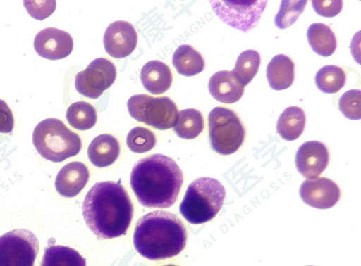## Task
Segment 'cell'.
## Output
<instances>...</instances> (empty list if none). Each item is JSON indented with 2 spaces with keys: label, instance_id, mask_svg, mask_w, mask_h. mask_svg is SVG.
<instances>
[{
  "label": "cell",
  "instance_id": "cell-16",
  "mask_svg": "<svg viewBox=\"0 0 361 266\" xmlns=\"http://www.w3.org/2000/svg\"><path fill=\"white\" fill-rule=\"evenodd\" d=\"M90 179V172L85 163L71 162L60 170L56 178V191L61 196L72 198L82 192Z\"/></svg>",
  "mask_w": 361,
  "mask_h": 266
},
{
  "label": "cell",
  "instance_id": "cell-29",
  "mask_svg": "<svg viewBox=\"0 0 361 266\" xmlns=\"http://www.w3.org/2000/svg\"><path fill=\"white\" fill-rule=\"evenodd\" d=\"M307 6L306 0L302 1H290L283 0L281 8L275 18L276 27L286 29L290 27L301 16Z\"/></svg>",
  "mask_w": 361,
  "mask_h": 266
},
{
  "label": "cell",
  "instance_id": "cell-9",
  "mask_svg": "<svg viewBox=\"0 0 361 266\" xmlns=\"http://www.w3.org/2000/svg\"><path fill=\"white\" fill-rule=\"evenodd\" d=\"M212 9L226 25L248 32L256 27L267 1H211Z\"/></svg>",
  "mask_w": 361,
  "mask_h": 266
},
{
  "label": "cell",
  "instance_id": "cell-4",
  "mask_svg": "<svg viewBox=\"0 0 361 266\" xmlns=\"http://www.w3.org/2000/svg\"><path fill=\"white\" fill-rule=\"evenodd\" d=\"M226 191L221 182L211 177L193 181L186 190L180 211L192 225L210 222L221 210Z\"/></svg>",
  "mask_w": 361,
  "mask_h": 266
},
{
  "label": "cell",
  "instance_id": "cell-3",
  "mask_svg": "<svg viewBox=\"0 0 361 266\" xmlns=\"http://www.w3.org/2000/svg\"><path fill=\"white\" fill-rule=\"evenodd\" d=\"M188 232L178 216L166 211L143 215L136 223L134 245L147 260L158 261L178 255L185 248Z\"/></svg>",
  "mask_w": 361,
  "mask_h": 266
},
{
  "label": "cell",
  "instance_id": "cell-1",
  "mask_svg": "<svg viewBox=\"0 0 361 266\" xmlns=\"http://www.w3.org/2000/svg\"><path fill=\"white\" fill-rule=\"evenodd\" d=\"M82 215L87 226L100 239L127 234L134 216V205L120 182H101L85 196Z\"/></svg>",
  "mask_w": 361,
  "mask_h": 266
},
{
  "label": "cell",
  "instance_id": "cell-22",
  "mask_svg": "<svg viewBox=\"0 0 361 266\" xmlns=\"http://www.w3.org/2000/svg\"><path fill=\"white\" fill-rule=\"evenodd\" d=\"M307 37L310 47L317 54L328 57L336 51V37L331 28L323 23L311 25L307 29Z\"/></svg>",
  "mask_w": 361,
  "mask_h": 266
},
{
  "label": "cell",
  "instance_id": "cell-32",
  "mask_svg": "<svg viewBox=\"0 0 361 266\" xmlns=\"http://www.w3.org/2000/svg\"><path fill=\"white\" fill-rule=\"evenodd\" d=\"M312 6L315 13L324 18H334L337 16L343 7L341 0H331V1H319L314 0Z\"/></svg>",
  "mask_w": 361,
  "mask_h": 266
},
{
  "label": "cell",
  "instance_id": "cell-11",
  "mask_svg": "<svg viewBox=\"0 0 361 266\" xmlns=\"http://www.w3.org/2000/svg\"><path fill=\"white\" fill-rule=\"evenodd\" d=\"M106 52L114 58H125L134 52L138 44V34L134 25L126 21H116L108 26L104 33Z\"/></svg>",
  "mask_w": 361,
  "mask_h": 266
},
{
  "label": "cell",
  "instance_id": "cell-26",
  "mask_svg": "<svg viewBox=\"0 0 361 266\" xmlns=\"http://www.w3.org/2000/svg\"><path fill=\"white\" fill-rule=\"evenodd\" d=\"M347 76L341 68L334 65L324 66L315 75V84L325 94H336L343 89Z\"/></svg>",
  "mask_w": 361,
  "mask_h": 266
},
{
  "label": "cell",
  "instance_id": "cell-33",
  "mask_svg": "<svg viewBox=\"0 0 361 266\" xmlns=\"http://www.w3.org/2000/svg\"><path fill=\"white\" fill-rule=\"evenodd\" d=\"M14 128L13 113L5 101L0 100V133H11Z\"/></svg>",
  "mask_w": 361,
  "mask_h": 266
},
{
  "label": "cell",
  "instance_id": "cell-8",
  "mask_svg": "<svg viewBox=\"0 0 361 266\" xmlns=\"http://www.w3.org/2000/svg\"><path fill=\"white\" fill-rule=\"evenodd\" d=\"M39 241L27 229H14L0 236V266H34Z\"/></svg>",
  "mask_w": 361,
  "mask_h": 266
},
{
  "label": "cell",
  "instance_id": "cell-34",
  "mask_svg": "<svg viewBox=\"0 0 361 266\" xmlns=\"http://www.w3.org/2000/svg\"><path fill=\"white\" fill-rule=\"evenodd\" d=\"M163 266H177V265H163Z\"/></svg>",
  "mask_w": 361,
  "mask_h": 266
},
{
  "label": "cell",
  "instance_id": "cell-21",
  "mask_svg": "<svg viewBox=\"0 0 361 266\" xmlns=\"http://www.w3.org/2000/svg\"><path fill=\"white\" fill-rule=\"evenodd\" d=\"M173 65L178 74L195 76L204 70V60L199 51L191 46L184 44L178 47L173 56Z\"/></svg>",
  "mask_w": 361,
  "mask_h": 266
},
{
  "label": "cell",
  "instance_id": "cell-5",
  "mask_svg": "<svg viewBox=\"0 0 361 266\" xmlns=\"http://www.w3.org/2000/svg\"><path fill=\"white\" fill-rule=\"evenodd\" d=\"M32 141L42 157L53 163L75 157L82 148V140L78 133L70 130L58 119H47L37 124Z\"/></svg>",
  "mask_w": 361,
  "mask_h": 266
},
{
  "label": "cell",
  "instance_id": "cell-30",
  "mask_svg": "<svg viewBox=\"0 0 361 266\" xmlns=\"http://www.w3.org/2000/svg\"><path fill=\"white\" fill-rule=\"evenodd\" d=\"M361 91L352 89L341 95L339 100V110L345 118L359 120L361 118Z\"/></svg>",
  "mask_w": 361,
  "mask_h": 266
},
{
  "label": "cell",
  "instance_id": "cell-12",
  "mask_svg": "<svg viewBox=\"0 0 361 266\" xmlns=\"http://www.w3.org/2000/svg\"><path fill=\"white\" fill-rule=\"evenodd\" d=\"M341 189L336 182L326 177H317L302 182L300 196L305 204L318 209L336 206L341 198Z\"/></svg>",
  "mask_w": 361,
  "mask_h": 266
},
{
  "label": "cell",
  "instance_id": "cell-7",
  "mask_svg": "<svg viewBox=\"0 0 361 266\" xmlns=\"http://www.w3.org/2000/svg\"><path fill=\"white\" fill-rule=\"evenodd\" d=\"M128 109L133 119L157 130H169L178 122V108L169 97L136 94L129 98Z\"/></svg>",
  "mask_w": 361,
  "mask_h": 266
},
{
  "label": "cell",
  "instance_id": "cell-18",
  "mask_svg": "<svg viewBox=\"0 0 361 266\" xmlns=\"http://www.w3.org/2000/svg\"><path fill=\"white\" fill-rule=\"evenodd\" d=\"M121 146L119 141L111 134H101L90 143L88 149L89 159L98 168L112 165L119 158Z\"/></svg>",
  "mask_w": 361,
  "mask_h": 266
},
{
  "label": "cell",
  "instance_id": "cell-35",
  "mask_svg": "<svg viewBox=\"0 0 361 266\" xmlns=\"http://www.w3.org/2000/svg\"><path fill=\"white\" fill-rule=\"evenodd\" d=\"M309 266H312V265H309Z\"/></svg>",
  "mask_w": 361,
  "mask_h": 266
},
{
  "label": "cell",
  "instance_id": "cell-27",
  "mask_svg": "<svg viewBox=\"0 0 361 266\" xmlns=\"http://www.w3.org/2000/svg\"><path fill=\"white\" fill-rule=\"evenodd\" d=\"M260 64L259 53L254 49H248L239 55L233 72L245 87L257 74Z\"/></svg>",
  "mask_w": 361,
  "mask_h": 266
},
{
  "label": "cell",
  "instance_id": "cell-23",
  "mask_svg": "<svg viewBox=\"0 0 361 266\" xmlns=\"http://www.w3.org/2000/svg\"><path fill=\"white\" fill-rule=\"evenodd\" d=\"M40 266H86V260L77 250L64 246H49Z\"/></svg>",
  "mask_w": 361,
  "mask_h": 266
},
{
  "label": "cell",
  "instance_id": "cell-31",
  "mask_svg": "<svg viewBox=\"0 0 361 266\" xmlns=\"http://www.w3.org/2000/svg\"><path fill=\"white\" fill-rule=\"evenodd\" d=\"M25 6L30 16L37 20H44L54 13L56 1H25Z\"/></svg>",
  "mask_w": 361,
  "mask_h": 266
},
{
  "label": "cell",
  "instance_id": "cell-28",
  "mask_svg": "<svg viewBox=\"0 0 361 266\" xmlns=\"http://www.w3.org/2000/svg\"><path fill=\"white\" fill-rule=\"evenodd\" d=\"M127 144L129 150L135 153H146L157 146V137L149 129L137 127L128 132Z\"/></svg>",
  "mask_w": 361,
  "mask_h": 266
},
{
  "label": "cell",
  "instance_id": "cell-6",
  "mask_svg": "<svg viewBox=\"0 0 361 266\" xmlns=\"http://www.w3.org/2000/svg\"><path fill=\"white\" fill-rule=\"evenodd\" d=\"M209 136L212 150L221 155L238 151L244 144L245 129L233 110L216 106L208 116Z\"/></svg>",
  "mask_w": 361,
  "mask_h": 266
},
{
  "label": "cell",
  "instance_id": "cell-15",
  "mask_svg": "<svg viewBox=\"0 0 361 266\" xmlns=\"http://www.w3.org/2000/svg\"><path fill=\"white\" fill-rule=\"evenodd\" d=\"M208 89L216 101L233 104L243 97L245 86L233 71L216 72L209 80Z\"/></svg>",
  "mask_w": 361,
  "mask_h": 266
},
{
  "label": "cell",
  "instance_id": "cell-10",
  "mask_svg": "<svg viewBox=\"0 0 361 266\" xmlns=\"http://www.w3.org/2000/svg\"><path fill=\"white\" fill-rule=\"evenodd\" d=\"M116 75V67L111 61L94 59L85 70L75 75V89L83 96L96 100L114 84Z\"/></svg>",
  "mask_w": 361,
  "mask_h": 266
},
{
  "label": "cell",
  "instance_id": "cell-17",
  "mask_svg": "<svg viewBox=\"0 0 361 266\" xmlns=\"http://www.w3.org/2000/svg\"><path fill=\"white\" fill-rule=\"evenodd\" d=\"M140 81L147 92L157 95L164 94L172 86V71L161 61H149L140 71Z\"/></svg>",
  "mask_w": 361,
  "mask_h": 266
},
{
  "label": "cell",
  "instance_id": "cell-14",
  "mask_svg": "<svg viewBox=\"0 0 361 266\" xmlns=\"http://www.w3.org/2000/svg\"><path fill=\"white\" fill-rule=\"evenodd\" d=\"M329 163L328 147L322 142H305L299 147L296 152V169L302 177L309 178V179L320 177L328 168Z\"/></svg>",
  "mask_w": 361,
  "mask_h": 266
},
{
  "label": "cell",
  "instance_id": "cell-25",
  "mask_svg": "<svg viewBox=\"0 0 361 266\" xmlns=\"http://www.w3.org/2000/svg\"><path fill=\"white\" fill-rule=\"evenodd\" d=\"M66 119L68 124L78 131L90 130L97 122V110L88 102H75L68 106Z\"/></svg>",
  "mask_w": 361,
  "mask_h": 266
},
{
  "label": "cell",
  "instance_id": "cell-19",
  "mask_svg": "<svg viewBox=\"0 0 361 266\" xmlns=\"http://www.w3.org/2000/svg\"><path fill=\"white\" fill-rule=\"evenodd\" d=\"M269 87L274 90H284L293 85L295 63L287 56L281 54L274 56L266 70Z\"/></svg>",
  "mask_w": 361,
  "mask_h": 266
},
{
  "label": "cell",
  "instance_id": "cell-2",
  "mask_svg": "<svg viewBox=\"0 0 361 266\" xmlns=\"http://www.w3.org/2000/svg\"><path fill=\"white\" fill-rule=\"evenodd\" d=\"M184 177L173 158L154 154L133 167L130 186L137 200L148 208H169L178 200Z\"/></svg>",
  "mask_w": 361,
  "mask_h": 266
},
{
  "label": "cell",
  "instance_id": "cell-24",
  "mask_svg": "<svg viewBox=\"0 0 361 266\" xmlns=\"http://www.w3.org/2000/svg\"><path fill=\"white\" fill-rule=\"evenodd\" d=\"M204 120L199 110L189 108L178 112V119L173 127L177 135L184 139H195L203 132Z\"/></svg>",
  "mask_w": 361,
  "mask_h": 266
},
{
  "label": "cell",
  "instance_id": "cell-20",
  "mask_svg": "<svg viewBox=\"0 0 361 266\" xmlns=\"http://www.w3.org/2000/svg\"><path fill=\"white\" fill-rule=\"evenodd\" d=\"M306 125V114L299 106H290L281 114L276 131L281 138L294 141L301 137Z\"/></svg>",
  "mask_w": 361,
  "mask_h": 266
},
{
  "label": "cell",
  "instance_id": "cell-13",
  "mask_svg": "<svg viewBox=\"0 0 361 266\" xmlns=\"http://www.w3.org/2000/svg\"><path fill=\"white\" fill-rule=\"evenodd\" d=\"M34 48L41 57L48 60H61L71 54L73 38L64 30L56 28L42 30L34 40Z\"/></svg>",
  "mask_w": 361,
  "mask_h": 266
}]
</instances>
